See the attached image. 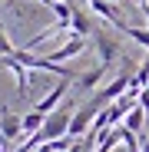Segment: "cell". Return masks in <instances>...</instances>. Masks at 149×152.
<instances>
[{
	"label": "cell",
	"instance_id": "19",
	"mask_svg": "<svg viewBox=\"0 0 149 152\" xmlns=\"http://www.w3.org/2000/svg\"><path fill=\"white\" fill-rule=\"evenodd\" d=\"M109 4H123V0H109Z\"/></svg>",
	"mask_w": 149,
	"mask_h": 152
},
{
	"label": "cell",
	"instance_id": "2",
	"mask_svg": "<svg viewBox=\"0 0 149 152\" xmlns=\"http://www.w3.org/2000/svg\"><path fill=\"white\" fill-rule=\"evenodd\" d=\"M93 43H96V50H99V63H103V66H113V63L119 60V53H123L119 40L109 37L106 30H99V27H96V33H93Z\"/></svg>",
	"mask_w": 149,
	"mask_h": 152
},
{
	"label": "cell",
	"instance_id": "1",
	"mask_svg": "<svg viewBox=\"0 0 149 152\" xmlns=\"http://www.w3.org/2000/svg\"><path fill=\"white\" fill-rule=\"evenodd\" d=\"M99 109H103V103H99L96 96L90 99V103H83L76 113H73V119H70V136H73V139H83V136L93 129V119L99 116Z\"/></svg>",
	"mask_w": 149,
	"mask_h": 152
},
{
	"label": "cell",
	"instance_id": "7",
	"mask_svg": "<svg viewBox=\"0 0 149 152\" xmlns=\"http://www.w3.org/2000/svg\"><path fill=\"white\" fill-rule=\"evenodd\" d=\"M4 66L17 76V89H20V96H27V89H30V66H23L13 53H10V56H4Z\"/></svg>",
	"mask_w": 149,
	"mask_h": 152
},
{
	"label": "cell",
	"instance_id": "13",
	"mask_svg": "<svg viewBox=\"0 0 149 152\" xmlns=\"http://www.w3.org/2000/svg\"><path fill=\"white\" fill-rule=\"evenodd\" d=\"M119 33H126L129 40H136L139 46H146V50H149V27H133V23H123Z\"/></svg>",
	"mask_w": 149,
	"mask_h": 152
},
{
	"label": "cell",
	"instance_id": "16",
	"mask_svg": "<svg viewBox=\"0 0 149 152\" xmlns=\"http://www.w3.org/2000/svg\"><path fill=\"white\" fill-rule=\"evenodd\" d=\"M139 10H142V17H146V23H149V4H146V7H139Z\"/></svg>",
	"mask_w": 149,
	"mask_h": 152
},
{
	"label": "cell",
	"instance_id": "9",
	"mask_svg": "<svg viewBox=\"0 0 149 152\" xmlns=\"http://www.w3.org/2000/svg\"><path fill=\"white\" fill-rule=\"evenodd\" d=\"M70 30H73V33H80V37H93V33H96V23H93V17H90L86 10L73 7V20H70Z\"/></svg>",
	"mask_w": 149,
	"mask_h": 152
},
{
	"label": "cell",
	"instance_id": "17",
	"mask_svg": "<svg viewBox=\"0 0 149 152\" xmlns=\"http://www.w3.org/2000/svg\"><path fill=\"white\" fill-rule=\"evenodd\" d=\"M136 4H139V7H146V4H149V0H136Z\"/></svg>",
	"mask_w": 149,
	"mask_h": 152
},
{
	"label": "cell",
	"instance_id": "5",
	"mask_svg": "<svg viewBox=\"0 0 149 152\" xmlns=\"http://www.w3.org/2000/svg\"><path fill=\"white\" fill-rule=\"evenodd\" d=\"M86 50V37H80V33H70V40L60 46V50H53V53H46L53 63H63V60H70V56H80Z\"/></svg>",
	"mask_w": 149,
	"mask_h": 152
},
{
	"label": "cell",
	"instance_id": "11",
	"mask_svg": "<svg viewBox=\"0 0 149 152\" xmlns=\"http://www.w3.org/2000/svg\"><path fill=\"white\" fill-rule=\"evenodd\" d=\"M146 116H149V113H146V109H142V106L136 103V106H133V109L126 113V119H123V126H126L129 132H139V129H142V122H146Z\"/></svg>",
	"mask_w": 149,
	"mask_h": 152
},
{
	"label": "cell",
	"instance_id": "14",
	"mask_svg": "<svg viewBox=\"0 0 149 152\" xmlns=\"http://www.w3.org/2000/svg\"><path fill=\"white\" fill-rule=\"evenodd\" d=\"M13 53V43L7 40V33H4V27H0V56H10Z\"/></svg>",
	"mask_w": 149,
	"mask_h": 152
},
{
	"label": "cell",
	"instance_id": "3",
	"mask_svg": "<svg viewBox=\"0 0 149 152\" xmlns=\"http://www.w3.org/2000/svg\"><path fill=\"white\" fill-rule=\"evenodd\" d=\"M129 83H133V73H129V69H123V73L116 76V80H113V83H106L103 89L96 93V99H99L103 106H109V103H116V99H119L123 93H126V89H129Z\"/></svg>",
	"mask_w": 149,
	"mask_h": 152
},
{
	"label": "cell",
	"instance_id": "15",
	"mask_svg": "<svg viewBox=\"0 0 149 152\" xmlns=\"http://www.w3.org/2000/svg\"><path fill=\"white\" fill-rule=\"evenodd\" d=\"M139 106L149 113V89H142V93H139Z\"/></svg>",
	"mask_w": 149,
	"mask_h": 152
},
{
	"label": "cell",
	"instance_id": "10",
	"mask_svg": "<svg viewBox=\"0 0 149 152\" xmlns=\"http://www.w3.org/2000/svg\"><path fill=\"white\" fill-rule=\"evenodd\" d=\"M106 69L109 66H103V63H96L93 69H86V73H80V80H76V86L86 93V89H96L99 86V80H103V76H106Z\"/></svg>",
	"mask_w": 149,
	"mask_h": 152
},
{
	"label": "cell",
	"instance_id": "20",
	"mask_svg": "<svg viewBox=\"0 0 149 152\" xmlns=\"http://www.w3.org/2000/svg\"><path fill=\"white\" fill-rule=\"evenodd\" d=\"M83 4H93V0H83Z\"/></svg>",
	"mask_w": 149,
	"mask_h": 152
},
{
	"label": "cell",
	"instance_id": "8",
	"mask_svg": "<svg viewBox=\"0 0 149 152\" xmlns=\"http://www.w3.org/2000/svg\"><path fill=\"white\" fill-rule=\"evenodd\" d=\"M90 10H93L99 20H109L116 30L123 27V23H126V20L119 17V7H116V4H109V0H93V4H90Z\"/></svg>",
	"mask_w": 149,
	"mask_h": 152
},
{
	"label": "cell",
	"instance_id": "4",
	"mask_svg": "<svg viewBox=\"0 0 149 152\" xmlns=\"http://www.w3.org/2000/svg\"><path fill=\"white\" fill-rule=\"evenodd\" d=\"M70 83H73V80H60V83H57L53 89H50V93L40 99V103H37L33 109H37V113H43V116H50V113H53V109L63 103V99H66V93H70Z\"/></svg>",
	"mask_w": 149,
	"mask_h": 152
},
{
	"label": "cell",
	"instance_id": "18",
	"mask_svg": "<svg viewBox=\"0 0 149 152\" xmlns=\"http://www.w3.org/2000/svg\"><path fill=\"white\" fill-rule=\"evenodd\" d=\"M142 66H146V69H149V56H146V63H142Z\"/></svg>",
	"mask_w": 149,
	"mask_h": 152
},
{
	"label": "cell",
	"instance_id": "6",
	"mask_svg": "<svg viewBox=\"0 0 149 152\" xmlns=\"http://www.w3.org/2000/svg\"><path fill=\"white\" fill-rule=\"evenodd\" d=\"M0 113H4V119H0V139H7V142L20 139L23 136V116H17L10 109H0Z\"/></svg>",
	"mask_w": 149,
	"mask_h": 152
},
{
	"label": "cell",
	"instance_id": "12",
	"mask_svg": "<svg viewBox=\"0 0 149 152\" xmlns=\"http://www.w3.org/2000/svg\"><path fill=\"white\" fill-rule=\"evenodd\" d=\"M43 122H46V116H43V113H37V109H30L27 116H23V136L30 139L33 132H40V129H43Z\"/></svg>",
	"mask_w": 149,
	"mask_h": 152
}]
</instances>
